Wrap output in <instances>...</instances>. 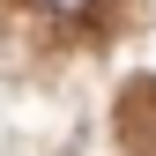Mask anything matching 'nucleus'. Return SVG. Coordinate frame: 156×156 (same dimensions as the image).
<instances>
[{"label":"nucleus","instance_id":"f257e3e1","mask_svg":"<svg viewBox=\"0 0 156 156\" xmlns=\"http://www.w3.org/2000/svg\"><path fill=\"white\" fill-rule=\"evenodd\" d=\"M45 8H52V15H82L89 0H45Z\"/></svg>","mask_w":156,"mask_h":156}]
</instances>
